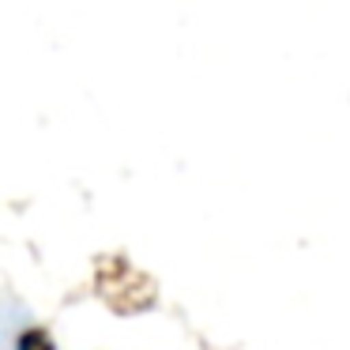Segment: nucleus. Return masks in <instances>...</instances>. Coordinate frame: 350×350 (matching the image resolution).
Listing matches in <instances>:
<instances>
[{
	"instance_id": "obj_1",
	"label": "nucleus",
	"mask_w": 350,
	"mask_h": 350,
	"mask_svg": "<svg viewBox=\"0 0 350 350\" xmlns=\"http://www.w3.org/2000/svg\"><path fill=\"white\" fill-rule=\"evenodd\" d=\"M117 267H121V271H109V267H102V271H98V294L106 297V305H113L117 312L147 309V305H151V297L139 294V286L154 290V282L147 279L144 271L129 267L124 260H117Z\"/></svg>"
},
{
	"instance_id": "obj_2",
	"label": "nucleus",
	"mask_w": 350,
	"mask_h": 350,
	"mask_svg": "<svg viewBox=\"0 0 350 350\" xmlns=\"http://www.w3.org/2000/svg\"><path fill=\"white\" fill-rule=\"evenodd\" d=\"M16 350H57V347H53V339H49V335L42 332V327H31V332L19 335Z\"/></svg>"
}]
</instances>
